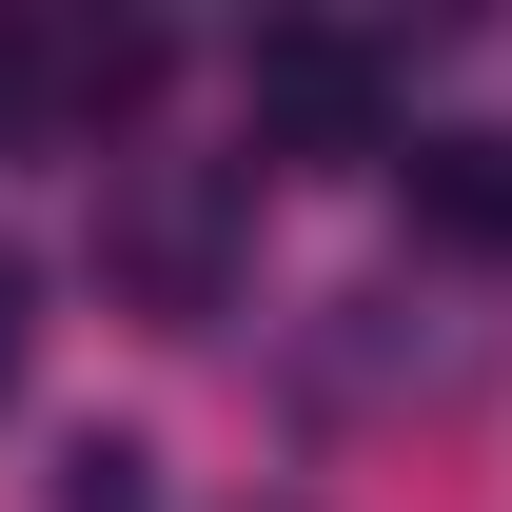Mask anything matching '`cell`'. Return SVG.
Here are the masks:
<instances>
[{
    "instance_id": "6da1fadb",
    "label": "cell",
    "mask_w": 512,
    "mask_h": 512,
    "mask_svg": "<svg viewBox=\"0 0 512 512\" xmlns=\"http://www.w3.org/2000/svg\"><path fill=\"white\" fill-rule=\"evenodd\" d=\"M0 375H20V256H0Z\"/></svg>"
}]
</instances>
